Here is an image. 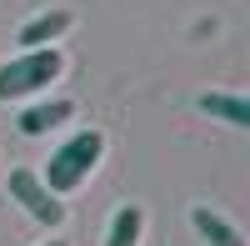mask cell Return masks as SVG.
<instances>
[{"instance_id":"1","label":"cell","mask_w":250,"mask_h":246,"mask_svg":"<svg viewBox=\"0 0 250 246\" xmlns=\"http://www.w3.org/2000/svg\"><path fill=\"white\" fill-rule=\"evenodd\" d=\"M60 75H65V50L60 46H30L15 60H0V100H5V106L35 100V96H45Z\"/></svg>"},{"instance_id":"2","label":"cell","mask_w":250,"mask_h":246,"mask_svg":"<svg viewBox=\"0 0 250 246\" xmlns=\"http://www.w3.org/2000/svg\"><path fill=\"white\" fill-rule=\"evenodd\" d=\"M100 161H105V131L85 126V131L65 136V141L50 151V161H45V171H40V181H45L55 196H65V191H75V186H85V181L100 171Z\"/></svg>"},{"instance_id":"3","label":"cell","mask_w":250,"mask_h":246,"mask_svg":"<svg viewBox=\"0 0 250 246\" xmlns=\"http://www.w3.org/2000/svg\"><path fill=\"white\" fill-rule=\"evenodd\" d=\"M5 196L20 201V211H25L30 221H40V226H65V201H60L45 181H40V171H25V166H15L5 176Z\"/></svg>"},{"instance_id":"4","label":"cell","mask_w":250,"mask_h":246,"mask_svg":"<svg viewBox=\"0 0 250 246\" xmlns=\"http://www.w3.org/2000/svg\"><path fill=\"white\" fill-rule=\"evenodd\" d=\"M75 116V100L70 96H35V100H20V136H50L55 126H65V121Z\"/></svg>"},{"instance_id":"5","label":"cell","mask_w":250,"mask_h":246,"mask_svg":"<svg viewBox=\"0 0 250 246\" xmlns=\"http://www.w3.org/2000/svg\"><path fill=\"white\" fill-rule=\"evenodd\" d=\"M70 25H75L70 10H40V15H30L25 25L15 30V40H20V50H30V46H55V40L70 35Z\"/></svg>"},{"instance_id":"6","label":"cell","mask_w":250,"mask_h":246,"mask_svg":"<svg viewBox=\"0 0 250 246\" xmlns=\"http://www.w3.org/2000/svg\"><path fill=\"white\" fill-rule=\"evenodd\" d=\"M190 226H195V236L205 246H245V231L235 226L230 216L210 211V206H190Z\"/></svg>"},{"instance_id":"7","label":"cell","mask_w":250,"mask_h":246,"mask_svg":"<svg viewBox=\"0 0 250 246\" xmlns=\"http://www.w3.org/2000/svg\"><path fill=\"white\" fill-rule=\"evenodd\" d=\"M195 106L210 116V121H225V126H235V131H245V126H250V100H245V96H230V91H205V96H195Z\"/></svg>"},{"instance_id":"8","label":"cell","mask_w":250,"mask_h":246,"mask_svg":"<svg viewBox=\"0 0 250 246\" xmlns=\"http://www.w3.org/2000/svg\"><path fill=\"white\" fill-rule=\"evenodd\" d=\"M145 236V211L140 206H120L110 216V231H105V246H140Z\"/></svg>"},{"instance_id":"9","label":"cell","mask_w":250,"mask_h":246,"mask_svg":"<svg viewBox=\"0 0 250 246\" xmlns=\"http://www.w3.org/2000/svg\"><path fill=\"white\" fill-rule=\"evenodd\" d=\"M40 246H65V241H40Z\"/></svg>"}]
</instances>
